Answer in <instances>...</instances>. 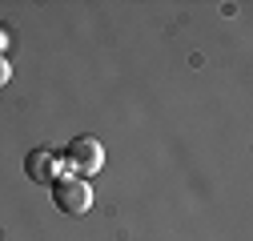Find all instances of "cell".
<instances>
[{
  "label": "cell",
  "mask_w": 253,
  "mask_h": 241,
  "mask_svg": "<svg viewBox=\"0 0 253 241\" xmlns=\"http://www.w3.org/2000/svg\"><path fill=\"white\" fill-rule=\"evenodd\" d=\"M52 201H56L60 213L81 217V213L92 209V189H88V181H81V177H60L52 185Z\"/></svg>",
  "instance_id": "obj_1"
},
{
  "label": "cell",
  "mask_w": 253,
  "mask_h": 241,
  "mask_svg": "<svg viewBox=\"0 0 253 241\" xmlns=\"http://www.w3.org/2000/svg\"><path fill=\"white\" fill-rule=\"evenodd\" d=\"M65 161L77 169V177L84 181V177H97L101 169H105V149H101V141L97 137H77V141H69V149H65Z\"/></svg>",
  "instance_id": "obj_2"
},
{
  "label": "cell",
  "mask_w": 253,
  "mask_h": 241,
  "mask_svg": "<svg viewBox=\"0 0 253 241\" xmlns=\"http://www.w3.org/2000/svg\"><path fill=\"white\" fill-rule=\"evenodd\" d=\"M24 173H28V181H37V185H56V181L65 177V157H60L56 149H33V153L24 157Z\"/></svg>",
  "instance_id": "obj_3"
},
{
  "label": "cell",
  "mask_w": 253,
  "mask_h": 241,
  "mask_svg": "<svg viewBox=\"0 0 253 241\" xmlns=\"http://www.w3.org/2000/svg\"><path fill=\"white\" fill-rule=\"evenodd\" d=\"M8 77H12V69H8V60H4V56H0V88H4V84H8Z\"/></svg>",
  "instance_id": "obj_4"
},
{
  "label": "cell",
  "mask_w": 253,
  "mask_h": 241,
  "mask_svg": "<svg viewBox=\"0 0 253 241\" xmlns=\"http://www.w3.org/2000/svg\"><path fill=\"white\" fill-rule=\"evenodd\" d=\"M8 40H12V37H8V28H0V52L8 48Z\"/></svg>",
  "instance_id": "obj_5"
}]
</instances>
